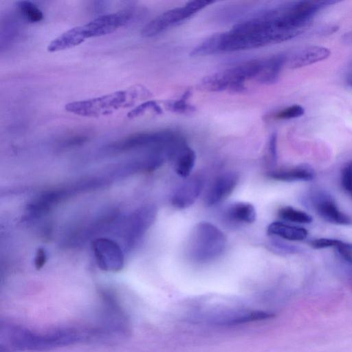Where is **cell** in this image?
<instances>
[{
    "mask_svg": "<svg viewBox=\"0 0 352 352\" xmlns=\"http://www.w3.org/2000/svg\"><path fill=\"white\" fill-rule=\"evenodd\" d=\"M47 261V253L45 249L39 248L34 257V266L37 270L41 269Z\"/></svg>",
    "mask_w": 352,
    "mask_h": 352,
    "instance_id": "f546056e",
    "label": "cell"
},
{
    "mask_svg": "<svg viewBox=\"0 0 352 352\" xmlns=\"http://www.w3.org/2000/svg\"><path fill=\"white\" fill-rule=\"evenodd\" d=\"M16 7L21 16L31 23H38L43 19L41 10L30 1H18Z\"/></svg>",
    "mask_w": 352,
    "mask_h": 352,
    "instance_id": "cb8c5ba5",
    "label": "cell"
},
{
    "mask_svg": "<svg viewBox=\"0 0 352 352\" xmlns=\"http://www.w3.org/2000/svg\"><path fill=\"white\" fill-rule=\"evenodd\" d=\"M267 176L271 179L281 182H307L314 178L315 173L311 167L307 165H300L270 171Z\"/></svg>",
    "mask_w": 352,
    "mask_h": 352,
    "instance_id": "9a60e30c",
    "label": "cell"
},
{
    "mask_svg": "<svg viewBox=\"0 0 352 352\" xmlns=\"http://www.w3.org/2000/svg\"><path fill=\"white\" fill-rule=\"evenodd\" d=\"M272 245L276 251L280 252L293 254L298 252L296 247L285 244L278 241H273Z\"/></svg>",
    "mask_w": 352,
    "mask_h": 352,
    "instance_id": "f1b7e54d",
    "label": "cell"
},
{
    "mask_svg": "<svg viewBox=\"0 0 352 352\" xmlns=\"http://www.w3.org/2000/svg\"><path fill=\"white\" fill-rule=\"evenodd\" d=\"M330 54L331 51L327 47L311 45L295 52L286 63L289 68L298 69L324 60Z\"/></svg>",
    "mask_w": 352,
    "mask_h": 352,
    "instance_id": "4fadbf2b",
    "label": "cell"
},
{
    "mask_svg": "<svg viewBox=\"0 0 352 352\" xmlns=\"http://www.w3.org/2000/svg\"><path fill=\"white\" fill-rule=\"evenodd\" d=\"M269 235L292 241H300L307 236V230L300 226H293L283 221L272 222L267 228Z\"/></svg>",
    "mask_w": 352,
    "mask_h": 352,
    "instance_id": "2e32d148",
    "label": "cell"
},
{
    "mask_svg": "<svg viewBox=\"0 0 352 352\" xmlns=\"http://www.w3.org/2000/svg\"><path fill=\"white\" fill-rule=\"evenodd\" d=\"M226 245L223 232L215 225L201 221L193 228L188 243L190 260L198 263L210 262L219 257Z\"/></svg>",
    "mask_w": 352,
    "mask_h": 352,
    "instance_id": "7a4b0ae2",
    "label": "cell"
},
{
    "mask_svg": "<svg viewBox=\"0 0 352 352\" xmlns=\"http://www.w3.org/2000/svg\"><path fill=\"white\" fill-rule=\"evenodd\" d=\"M274 314L261 310L236 309L215 314L208 318L210 323L220 326H234L273 318Z\"/></svg>",
    "mask_w": 352,
    "mask_h": 352,
    "instance_id": "30bf717a",
    "label": "cell"
},
{
    "mask_svg": "<svg viewBox=\"0 0 352 352\" xmlns=\"http://www.w3.org/2000/svg\"><path fill=\"white\" fill-rule=\"evenodd\" d=\"M92 250L98 267L102 270L118 272L124 265V256L120 246L107 238H99L92 243Z\"/></svg>",
    "mask_w": 352,
    "mask_h": 352,
    "instance_id": "52a82bcc",
    "label": "cell"
},
{
    "mask_svg": "<svg viewBox=\"0 0 352 352\" xmlns=\"http://www.w3.org/2000/svg\"><path fill=\"white\" fill-rule=\"evenodd\" d=\"M239 182V176L234 172L221 174L213 181L204 197L207 206H214L227 198Z\"/></svg>",
    "mask_w": 352,
    "mask_h": 352,
    "instance_id": "7c38bea8",
    "label": "cell"
},
{
    "mask_svg": "<svg viewBox=\"0 0 352 352\" xmlns=\"http://www.w3.org/2000/svg\"><path fill=\"white\" fill-rule=\"evenodd\" d=\"M175 160V173L182 177H188L194 168L196 154L195 151L186 146L177 155Z\"/></svg>",
    "mask_w": 352,
    "mask_h": 352,
    "instance_id": "ffe728a7",
    "label": "cell"
},
{
    "mask_svg": "<svg viewBox=\"0 0 352 352\" xmlns=\"http://www.w3.org/2000/svg\"><path fill=\"white\" fill-rule=\"evenodd\" d=\"M83 336L73 329H60L46 333L25 329L21 340V351H47L78 342Z\"/></svg>",
    "mask_w": 352,
    "mask_h": 352,
    "instance_id": "3957f363",
    "label": "cell"
},
{
    "mask_svg": "<svg viewBox=\"0 0 352 352\" xmlns=\"http://www.w3.org/2000/svg\"><path fill=\"white\" fill-rule=\"evenodd\" d=\"M221 41V32L214 34L194 47L190 55L197 57L220 53Z\"/></svg>",
    "mask_w": 352,
    "mask_h": 352,
    "instance_id": "7402d4cb",
    "label": "cell"
},
{
    "mask_svg": "<svg viewBox=\"0 0 352 352\" xmlns=\"http://www.w3.org/2000/svg\"><path fill=\"white\" fill-rule=\"evenodd\" d=\"M157 214L155 206L146 205L134 212L125 222L124 237L125 246L133 249L154 222Z\"/></svg>",
    "mask_w": 352,
    "mask_h": 352,
    "instance_id": "5b68a950",
    "label": "cell"
},
{
    "mask_svg": "<svg viewBox=\"0 0 352 352\" xmlns=\"http://www.w3.org/2000/svg\"><path fill=\"white\" fill-rule=\"evenodd\" d=\"M152 110L155 113L160 114L162 112L161 107L157 104V103L154 100H148L144 102L138 106L135 107L134 109L131 110L127 113V117L129 118H135L143 115L148 110Z\"/></svg>",
    "mask_w": 352,
    "mask_h": 352,
    "instance_id": "484cf974",
    "label": "cell"
},
{
    "mask_svg": "<svg viewBox=\"0 0 352 352\" xmlns=\"http://www.w3.org/2000/svg\"><path fill=\"white\" fill-rule=\"evenodd\" d=\"M311 202L316 213L326 221L342 226L352 224V218L338 208L329 194L318 192L312 197Z\"/></svg>",
    "mask_w": 352,
    "mask_h": 352,
    "instance_id": "9c48e42d",
    "label": "cell"
},
{
    "mask_svg": "<svg viewBox=\"0 0 352 352\" xmlns=\"http://www.w3.org/2000/svg\"><path fill=\"white\" fill-rule=\"evenodd\" d=\"M276 133H274L270 138L269 151L273 161L276 160Z\"/></svg>",
    "mask_w": 352,
    "mask_h": 352,
    "instance_id": "4dcf8cb0",
    "label": "cell"
},
{
    "mask_svg": "<svg viewBox=\"0 0 352 352\" xmlns=\"http://www.w3.org/2000/svg\"><path fill=\"white\" fill-rule=\"evenodd\" d=\"M305 113L304 108L298 104H294L279 111L276 117L280 120H289L302 116Z\"/></svg>",
    "mask_w": 352,
    "mask_h": 352,
    "instance_id": "4316f807",
    "label": "cell"
},
{
    "mask_svg": "<svg viewBox=\"0 0 352 352\" xmlns=\"http://www.w3.org/2000/svg\"><path fill=\"white\" fill-rule=\"evenodd\" d=\"M278 215L284 221L296 223H309L313 220L312 217L308 213L291 206L280 208Z\"/></svg>",
    "mask_w": 352,
    "mask_h": 352,
    "instance_id": "603a6c76",
    "label": "cell"
},
{
    "mask_svg": "<svg viewBox=\"0 0 352 352\" xmlns=\"http://www.w3.org/2000/svg\"><path fill=\"white\" fill-rule=\"evenodd\" d=\"M189 95L190 91H187L179 100L167 101L165 104L166 108L172 112L177 113H187L193 111L195 110L194 107L186 102Z\"/></svg>",
    "mask_w": 352,
    "mask_h": 352,
    "instance_id": "d4e9b609",
    "label": "cell"
},
{
    "mask_svg": "<svg viewBox=\"0 0 352 352\" xmlns=\"http://www.w3.org/2000/svg\"><path fill=\"white\" fill-rule=\"evenodd\" d=\"M349 193H351V196H352V190H351V191Z\"/></svg>",
    "mask_w": 352,
    "mask_h": 352,
    "instance_id": "d6a6232c",
    "label": "cell"
},
{
    "mask_svg": "<svg viewBox=\"0 0 352 352\" xmlns=\"http://www.w3.org/2000/svg\"><path fill=\"white\" fill-rule=\"evenodd\" d=\"M142 86L135 85L124 90L65 104V109L72 114L88 118L108 116L124 108L131 107L138 100L150 96Z\"/></svg>",
    "mask_w": 352,
    "mask_h": 352,
    "instance_id": "6da1fadb",
    "label": "cell"
},
{
    "mask_svg": "<svg viewBox=\"0 0 352 352\" xmlns=\"http://www.w3.org/2000/svg\"><path fill=\"white\" fill-rule=\"evenodd\" d=\"M227 218L234 222L252 223L256 218L254 206L248 202H236L227 208Z\"/></svg>",
    "mask_w": 352,
    "mask_h": 352,
    "instance_id": "ac0fdd59",
    "label": "cell"
},
{
    "mask_svg": "<svg viewBox=\"0 0 352 352\" xmlns=\"http://www.w3.org/2000/svg\"><path fill=\"white\" fill-rule=\"evenodd\" d=\"M346 81L347 83L352 87V67L347 74Z\"/></svg>",
    "mask_w": 352,
    "mask_h": 352,
    "instance_id": "1f68e13d",
    "label": "cell"
},
{
    "mask_svg": "<svg viewBox=\"0 0 352 352\" xmlns=\"http://www.w3.org/2000/svg\"><path fill=\"white\" fill-rule=\"evenodd\" d=\"M341 184L348 192L352 190V161L346 164L341 173Z\"/></svg>",
    "mask_w": 352,
    "mask_h": 352,
    "instance_id": "83f0119b",
    "label": "cell"
},
{
    "mask_svg": "<svg viewBox=\"0 0 352 352\" xmlns=\"http://www.w3.org/2000/svg\"><path fill=\"white\" fill-rule=\"evenodd\" d=\"M135 15L133 8H126L116 13L99 16L83 25L87 38L111 34L129 23Z\"/></svg>",
    "mask_w": 352,
    "mask_h": 352,
    "instance_id": "8992f818",
    "label": "cell"
},
{
    "mask_svg": "<svg viewBox=\"0 0 352 352\" xmlns=\"http://www.w3.org/2000/svg\"><path fill=\"white\" fill-rule=\"evenodd\" d=\"M195 13L188 3L182 7L167 10L146 24L141 30V35L143 37L155 36Z\"/></svg>",
    "mask_w": 352,
    "mask_h": 352,
    "instance_id": "ba28073f",
    "label": "cell"
},
{
    "mask_svg": "<svg viewBox=\"0 0 352 352\" xmlns=\"http://www.w3.org/2000/svg\"><path fill=\"white\" fill-rule=\"evenodd\" d=\"M286 61L287 57L283 54L274 55L262 60V67L256 80L265 85L276 82Z\"/></svg>",
    "mask_w": 352,
    "mask_h": 352,
    "instance_id": "e0dca14e",
    "label": "cell"
},
{
    "mask_svg": "<svg viewBox=\"0 0 352 352\" xmlns=\"http://www.w3.org/2000/svg\"><path fill=\"white\" fill-rule=\"evenodd\" d=\"M225 70L204 77L199 83V89L215 92L228 89V80Z\"/></svg>",
    "mask_w": 352,
    "mask_h": 352,
    "instance_id": "44dd1931",
    "label": "cell"
},
{
    "mask_svg": "<svg viewBox=\"0 0 352 352\" xmlns=\"http://www.w3.org/2000/svg\"><path fill=\"white\" fill-rule=\"evenodd\" d=\"M87 38L83 25L74 27L52 40L47 49L50 52L70 49L81 44Z\"/></svg>",
    "mask_w": 352,
    "mask_h": 352,
    "instance_id": "5bb4252c",
    "label": "cell"
},
{
    "mask_svg": "<svg viewBox=\"0 0 352 352\" xmlns=\"http://www.w3.org/2000/svg\"><path fill=\"white\" fill-rule=\"evenodd\" d=\"M185 140L179 133L170 131L140 132L130 135L111 146L116 151L147 149L178 144Z\"/></svg>",
    "mask_w": 352,
    "mask_h": 352,
    "instance_id": "277c9868",
    "label": "cell"
},
{
    "mask_svg": "<svg viewBox=\"0 0 352 352\" xmlns=\"http://www.w3.org/2000/svg\"><path fill=\"white\" fill-rule=\"evenodd\" d=\"M204 185V179L200 175H194L186 179L171 195L172 206L177 209L190 207L199 197Z\"/></svg>",
    "mask_w": 352,
    "mask_h": 352,
    "instance_id": "8fae6325",
    "label": "cell"
},
{
    "mask_svg": "<svg viewBox=\"0 0 352 352\" xmlns=\"http://www.w3.org/2000/svg\"><path fill=\"white\" fill-rule=\"evenodd\" d=\"M314 249L333 248L336 249L341 257L352 265V243L336 239L320 238L312 240L309 243Z\"/></svg>",
    "mask_w": 352,
    "mask_h": 352,
    "instance_id": "d6986e66",
    "label": "cell"
}]
</instances>
